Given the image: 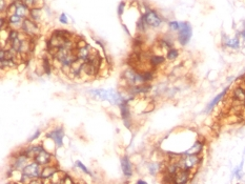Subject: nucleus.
<instances>
[{"instance_id": "obj_1", "label": "nucleus", "mask_w": 245, "mask_h": 184, "mask_svg": "<svg viewBox=\"0 0 245 184\" xmlns=\"http://www.w3.org/2000/svg\"><path fill=\"white\" fill-rule=\"evenodd\" d=\"M199 162L200 159L197 155H187V154H185V156L178 161V165L181 170L190 171L196 167L199 164Z\"/></svg>"}, {"instance_id": "obj_2", "label": "nucleus", "mask_w": 245, "mask_h": 184, "mask_svg": "<svg viewBox=\"0 0 245 184\" xmlns=\"http://www.w3.org/2000/svg\"><path fill=\"white\" fill-rule=\"evenodd\" d=\"M22 175L24 178H29L31 179V181L35 179V178H38L41 176V168H40V164L35 161L34 163H31V164H28L26 166L22 168Z\"/></svg>"}, {"instance_id": "obj_3", "label": "nucleus", "mask_w": 245, "mask_h": 184, "mask_svg": "<svg viewBox=\"0 0 245 184\" xmlns=\"http://www.w3.org/2000/svg\"><path fill=\"white\" fill-rule=\"evenodd\" d=\"M91 95L100 98L103 100H108L112 103H118L120 101V98L117 94H115L113 91H105V90H95L91 91Z\"/></svg>"}, {"instance_id": "obj_4", "label": "nucleus", "mask_w": 245, "mask_h": 184, "mask_svg": "<svg viewBox=\"0 0 245 184\" xmlns=\"http://www.w3.org/2000/svg\"><path fill=\"white\" fill-rule=\"evenodd\" d=\"M178 39L181 44H186L191 37V26L187 22H181L179 29Z\"/></svg>"}, {"instance_id": "obj_5", "label": "nucleus", "mask_w": 245, "mask_h": 184, "mask_svg": "<svg viewBox=\"0 0 245 184\" xmlns=\"http://www.w3.org/2000/svg\"><path fill=\"white\" fill-rule=\"evenodd\" d=\"M142 18L144 19V21H145L146 25H149V26H152V28H158V26L162 23L161 17L153 10L147 12Z\"/></svg>"}, {"instance_id": "obj_6", "label": "nucleus", "mask_w": 245, "mask_h": 184, "mask_svg": "<svg viewBox=\"0 0 245 184\" xmlns=\"http://www.w3.org/2000/svg\"><path fill=\"white\" fill-rule=\"evenodd\" d=\"M21 28L23 29V32H24L26 35H29V36H34V35H37L38 33H39V28L35 24L33 20L29 19V18L23 19Z\"/></svg>"}, {"instance_id": "obj_7", "label": "nucleus", "mask_w": 245, "mask_h": 184, "mask_svg": "<svg viewBox=\"0 0 245 184\" xmlns=\"http://www.w3.org/2000/svg\"><path fill=\"white\" fill-rule=\"evenodd\" d=\"M63 130L62 129H58L53 130L52 133L48 134V137H51L52 139H54V141L57 143L58 146H61L62 145V139H63Z\"/></svg>"}, {"instance_id": "obj_8", "label": "nucleus", "mask_w": 245, "mask_h": 184, "mask_svg": "<svg viewBox=\"0 0 245 184\" xmlns=\"http://www.w3.org/2000/svg\"><path fill=\"white\" fill-rule=\"evenodd\" d=\"M84 60H81V59H76L75 61L73 62L72 64H70V73L73 74L74 76L75 75H79V73L82 71V67H83V63H84Z\"/></svg>"}, {"instance_id": "obj_9", "label": "nucleus", "mask_w": 245, "mask_h": 184, "mask_svg": "<svg viewBox=\"0 0 245 184\" xmlns=\"http://www.w3.org/2000/svg\"><path fill=\"white\" fill-rule=\"evenodd\" d=\"M15 4H16V12H15V14L19 15V16L23 17V18H25L29 13L28 5H26L24 2H16Z\"/></svg>"}, {"instance_id": "obj_10", "label": "nucleus", "mask_w": 245, "mask_h": 184, "mask_svg": "<svg viewBox=\"0 0 245 184\" xmlns=\"http://www.w3.org/2000/svg\"><path fill=\"white\" fill-rule=\"evenodd\" d=\"M34 159H35V161H36L37 163H39L40 165H45L50 162L51 155H50L49 153H46L45 150H41V152L38 154Z\"/></svg>"}, {"instance_id": "obj_11", "label": "nucleus", "mask_w": 245, "mask_h": 184, "mask_svg": "<svg viewBox=\"0 0 245 184\" xmlns=\"http://www.w3.org/2000/svg\"><path fill=\"white\" fill-rule=\"evenodd\" d=\"M82 71H83V72L86 74V75H88V76H94V75H96V74L98 73L99 67H97L96 65L91 64V62L85 61L84 63H83V67H82Z\"/></svg>"}, {"instance_id": "obj_12", "label": "nucleus", "mask_w": 245, "mask_h": 184, "mask_svg": "<svg viewBox=\"0 0 245 184\" xmlns=\"http://www.w3.org/2000/svg\"><path fill=\"white\" fill-rule=\"evenodd\" d=\"M91 49L88 46H83V47H78L76 49V54H77V58L81 59V60H86L90 56Z\"/></svg>"}, {"instance_id": "obj_13", "label": "nucleus", "mask_w": 245, "mask_h": 184, "mask_svg": "<svg viewBox=\"0 0 245 184\" xmlns=\"http://www.w3.org/2000/svg\"><path fill=\"white\" fill-rule=\"evenodd\" d=\"M122 168H123V173L126 177H131L133 174V170H132V164L129 162V160L128 157H124L122 159Z\"/></svg>"}, {"instance_id": "obj_14", "label": "nucleus", "mask_w": 245, "mask_h": 184, "mask_svg": "<svg viewBox=\"0 0 245 184\" xmlns=\"http://www.w3.org/2000/svg\"><path fill=\"white\" fill-rule=\"evenodd\" d=\"M203 147V144L201 143V142H196V143L194 144V146L190 148V150H188L186 153L187 155H198L200 152H201Z\"/></svg>"}, {"instance_id": "obj_15", "label": "nucleus", "mask_w": 245, "mask_h": 184, "mask_svg": "<svg viewBox=\"0 0 245 184\" xmlns=\"http://www.w3.org/2000/svg\"><path fill=\"white\" fill-rule=\"evenodd\" d=\"M234 97L238 101H244L245 100V91L242 87H238L236 88L234 92Z\"/></svg>"}, {"instance_id": "obj_16", "label": "nucleus", "mask_w": 245, "mask_h": 184, "mask_svg": "<svg viewBox=\"0 0 245 184\" xmlns=\"http://www.w3.org/2000/svg\"><path fill=\"white\" fill-rule=\"evenodd\" d=\"M226 92H227V88H226V90H224V91H223V92H222V93H221V94H219V95H218V96H217L216 98H215V99L212 100V101H211V103H209V105L207 106V111H209V109H211L212 108H214L215 105H216V104H218V103H219V101H220V100L222 99V98L224 97V95L226 94Z\"/></svg>"}, {"instance_id": "obj_17", "label": "nucleus", "mask_w": 245, "mask_h": 184, "mask_svg": "<svg viewBox=\"0 0 245 184\" xmlns=\"http://www.w3.org/2000/svg\"><path fill=\"white\" fill-rule=\"evenodd\" d=\"M23 22V18L21 16L17 14H13L11 16H8V23L11 24H19V23H22Z\"/></svg>"}, {"instance_id": "obj_18", "label": "nucleus", "mask_w": 245, "mask_h": 184, "mask_svg": "<svg viewBox=\"0 0 245 184\" xmlns=\"http://www.w3.org/2000/svg\"><path fill=\"white\" fill-rule=\"evenodd\" d=\"M57 170L55 167H45L44 170L41 171V178H49V177H52L54 175Z\"/></svg>"}, {"instance_id": "obj_19", "label": "nucleus", "mask_w": 245, "mask_h": 184, "mask_svg": "<svg viewBox=\"0 0 245 184\" xmlns=\"http://www.w3.org/2000/svg\"><path fill=\"white\" fill-rule=\"evenodd\" d=\"M226 46L232 47V49H239V39L238 38H232V39H227L226 40Z\"/></svg>"}, {"instance_id": "obj_20", "label": "nucleus", "mask_w": 245, "mask_h": 184, "mask_svg": "<svg viewBox=\"0 0 245 184\" xmlns=\"http://www.w3.org/2000/svg\"><path fill=\"white\" fill-rule=\"evenodd\" d=\"M149 62L152 63L153 65H159V64H161V63H163L164 62V58L162 57V56H153L152 58H150V60H149Z\"/></svg>"}, {"instance_id": "obj_21", "label": "nucleus", "mask_w": 245, "mask_h": 184, "mask_svg": "<svg viewBox=\"0 0 245 184\" xmlns=\"http://www.w3.org/2000/svg\"><path fill=\"white\" fill-rule=\"evenodd\" d=\"M178 51L177 50H169L167 53V58L169 59V60H175V59L178 57Z\"/></svg>"}, {"instance_id": "obj_22", "label": "nucleus", "mask_w": 245, "mask_h": 184, "mask_svg": "<svg viewBox=\"0 0 245 184\" xmlns=\"http://www.w3.org/2000/svg\"><path fill=\"white\" fill-rule=\"evenodd\" d=\"M168 25H169V28L172 29H174V31H179V29H180V23L177 22V21L169 22L168 23Z\"/></svg>"}, {"instance_id": "obj_23", "label": "nucleus", "mask_w": 245, "mask_h": 184, "mask_svg": "<svg viewBox=\"0 0 245 184\" xmlns=\"http://www.w3.org/2000/svg\"><path fill=\"white\" fill-rule=\"evenodd\" d=\"M43 67H44V71H45L46 74H50V63H49V60L46 58L43 59Z\"/></svg>"}, {"instance_id": "obj_24", "label": "nucleus", "mask_w": 245, "mask_h": 184, "mask_svg": "<svg viewBox=\"0 0 245 184\" xmlns=\"http://www.w3.org/2000/svg\"><path fill=\"white\" fill-rule=\"evenodd\" d=\"M77 166H79V167H80V168H81V170H82V171H84V173H86V174H91V173H90V171H87V168H86V167H85V166H84L83 164H82V163H81V162H79V161H78V162H77Z\"/></svg>"}, {"instance_id": "obj_25", "label": "nucleus", "mask_w": 245, "mask_h": 184, "mask_svg": "<svg viewBox=\"0 0 245 184\" xmlns=\"http://www.w3.org/2000/svg\"><path fill=\"white\" fill-rule=\"evenodd\" d=\"M60 22H62V23H66V22H67L66 17H65V15H64V14L61 15V17H60Z\"/></svg>"}, {"instance_id": "obj_26", "label": "nucleus", "mask_w": 245, "mask_h": 184, "mask_svg": "<svg viewBox=\"0 0 245 184\" xmlns=\"http://www.w3.org/2000/svg\"><path fill=\"white\" fill-rule=\"evenodd\" d=\"M123 7H124V3H121L120 5H119V15H121L122 14V12H123Z\"/></svg>"}, {"instance_id": "obj_27", "label": "nucleus", "mask_w": 245, "mask_h": 184, "mask_svg": "<svg viewBox=\"0 0 245 184\" xmlns=\"http://www.w3.org/2000/svg\"><path fill=\"white\" fill-rule=\"evenodd\" d=\"M39 134H40V130H37V133L34 135V137H32L31 139H29V141H32V140H34V139H36V138L38 137V135H39Z\"/></svg>"}, {"instance_id": "obj_28", "label": "nucleus", "mask_w": 245, "mask_h": 184, "mask_svg": "<svg viewBox=\"0 0 245 184\" xmlns=\"http://www.w3.org/2000/svg\"><path fill=\"white\" fill-rule=\"evenodd\" d=\"M241 35H242V37H243V39H245V26H244L243 31H242V33H241Z\"/></svg>"}, {"instance_id": "obj_29", "label": "nucleus", "mask_w": 245, "mask_h": 184, "mask_svg": "<svg viewBox=\"0 0 245 184\" xmlns=\"http://www.w3.org/2000/svg\"><path fill=\"white\" fill-rule=\"evenodd\" d=\"M138 183L141 184V183H145V182H144V181H141V180H140V181H138Z\"/></svg>"}, {"instance_id": "obj_30", "label": "nucleus", "mask_w": 245, "mask_h": 184, "mask_svg": "<svg viewBox=\"0 0 245 184\" xmlns=\"http://www.w3.org/2000/svg\"><path fill=\"white\" fill-rule=\"evenodd\" d=\"M244 82H245V78H244Z\"/></svg>"}]
</instances>
